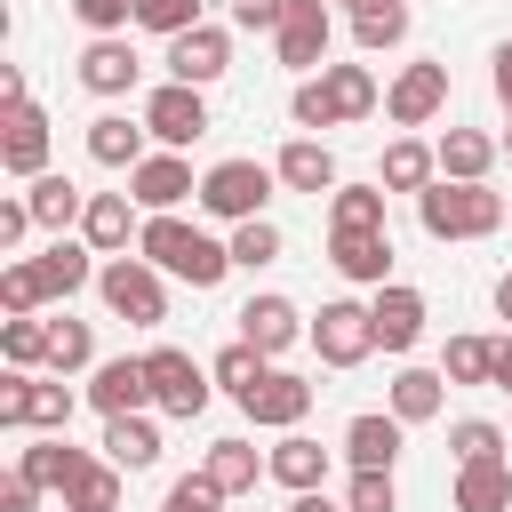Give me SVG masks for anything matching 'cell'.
Returning a JSON list of instances; mask_svg holds the SVG:
<instances>
[{"mask_svg":"<svg viewBox=\"0 0 512 512\" xmlns=\"http://www.w3.org/2000/svg\"><path fill=\"white\" fill-rule=\"evenodd\" d=\"M448 456H456V472H464V464H504V456H512V432L488 424V416H456V424H448Z\"/></svg>","mask_w":512,"mask_h":512,"instance_id":"cell-34","label":"cell"},{"mask_svg":"<svg viewBox=\"0 0 512 512\" xmlns=\"http://www.w3.org/2000/svg\"><path fill=\"white\" fill-rule=\"evenodd\" d=\"M432 152H440V176H448V184H488V168H496V152H504V144H496V136H480V128H448Z\"/></svg>","mask_w":512,"mask_h":512,"instance_id":"cell-26","label":"cell"},{"mask_svg":"<svg viewBox=\"0 0 512 512\" xmlns=\"http://www.w3.org/2000/svg\"><path fill=\"white\" fill-rule=\"evenodd\" d=\"M128 192H136L144 216H176L184 200H200V176H192L184 152H152L144 168H128Z\"/></svg>","mask_w":512,"mask_h":512,"instance_id":"cell-12","label":"cell"},{"mask_svg":"<svg viewBox=\"0 0 512 512\" xmlns=\"http://www.w3.org/2000/svg\"><path fill=\"white\" fill-rule=\"evenodd\" d=\"M160 512H224V488H216L208 472H184V480H168Z\"/></svg>","mask_w":512,"mask_h":512,"instance_id":"cell-49","label":"cell"},{"mask_svg":"<svg viewBox=\"0 0 512 512\" xmlns=\"http://www.w3.org/2000/svg\"><path fill=\"white\" fill-rule=\"evenodd\" d=\"M352 40H360V56L400 48V40H408V0H376V8H360V16H352Z\"/></svg>","mask_w":512,"mask_h":512,"instance_id":"cell-38","label":"cell"},{"mask_svg":"<svg viewBox=\"0 0 512 512\" xmlns=\"http://www.w3.org/2000/svg\"><path fill=\"white\" fill-rule=\"evenodd\" d=\"M88 464H96V456H88V448H72L64 432H40L32 448H16V472H24L32 488H48V496H72V488L88 480Z\"/></svg>","mask_w":512,"mask_h":512,"instance_id":"cell-15","label":"cell"},{"mask_svg":"<svg viewBox=\"0 0 512 512\" xmlns=\"http://www.w3.org/2000/svg\"><path fill=\"white\" fill-rule=\"evenodd\" d=\"M376 184H384V192H432V184H440V152H432L424 136H392Z\"/></svg>","mask_w":512,"mask_h":512,"instance_id":"cell-25","label":"cell"},{"mask_svg":"<svg viewBox=\"0 0 512 512\" xmlns=\"http://www.w3.org/2000/svg\"><path fill=\"white\" fill-rule=\"evenodd\" d=\"M384 184H336L328 192V232H384Z\"/></svg>","mask_w":512,"mask_h":512,"instance_id":"cell-33","label":"cell"},{"mask_svg":"<svg viewBox=\"0 0 512 512\" xmlns=\"http://www.w3.org/2000/svg\"><path fill=\"white\" fill-rule=\"evenodd\" d=\"M96 272H104V264H96V248H88V240H48V248H40V280H48V296H56V304H64V296H80V288H96Z\"/></svg>","mask_w":512,"mask_h":512,"instance_id":"cell-28","label":"cell"},{"mask_svg":"<svg viewBox=\"0 0 512 512\" xmlns=\"http://www.w3.org/2000/svg\"><path fill=\"white\" fill-rule=\"evenodd\" d=\"M40 496H48V488H32L24 472H8V480H0V512H40Z\"/></svg>","mask_w":512,"mask_h":512,"instance_id":"cell-52","label":"cell"},{"mask_svg":"<svg viewBox=\"0 0 512 512\" xmlns=\"http://www.w3.org/2000/svg\"><path fill=\"white\" fill-rule=\"evenodd\" d=\"M280 248H288V240H280V224H272V216H256V224H232V264H240V272L272 264Z\"/></svg>","mask_w":512,"mask_h":512,"instance_id":"cell-45","label":"cell"},{"mask_svg":"<svg viewBox=\"0 0 512 512\" xmlns=\"http://www.w3.org/2000/svg\"><path fill=\"white\" fill-rule=\"evenodd\" d=\"M72 16L88 24V40H120L136 24V0H72Z\"/></svg>","mask_w":512,"mask_h":512,"instance_id":"cell-48","label":"cell"},{"mask_svg":"<svg viewBox=\"0 0 512 512\" xmlns=\"http://www.w3.org/2000/svg\"><path fill=\"white\" fill-rule=\"evenodd\" d=\"M328 8H352V0H328Z\"/></svg>","mask_w":512,"mask_h":512,"instance_id":"cell-57","label":"cell"},{"mask_svg":"<svg viewBox=\"0 0 512 512\" xmlns=\"http://www.w3.org/2000/svg\"><path fill=\"white\" fill-rule=\"evenodd\" d=\"M384 112H392V128H424V120H440L448 112V64H400V80L384 88Z\"/></svg>","mask_w":512,"mask_h":512,"instance_id":"cell-11","label":"cell"},{"mask_svg":"<svg viewBox=\"0 0 512 512\" xmlns=\"http://www.w3.org/2000/svg\"><path fill=\"white\" fill-rule=\"evenodd\" d=\"M24 200H32V224H40V232H56V240L88 216V192H80L72 176H56V168H48L40 184H24Z\"/></svg>","mask_w":512,"mask_h":512,"instance_id":"cell-27","label":"cell"},{"mask_svg":"<svg viewBox=\"0 0 512 512\" xmlns=\"http://www.w3.org/2000/svg\"><path fill=\"white\" fill-rule=\"evenodd\" d=\"M136 80H144V64H136L128 32H120V40H88V48H80V88H88V96H128Z\"/></svg>","mask_w":512,"mask_h":512,"instance_id":"cell-22","label":"cell"},{"mask_svg":"<svg viewBox=\"0 0 512 512\" xmlns=\"http://www.w3.org/2000/svg\"><path fill=\"white\" fill-rule=\"evenodd\" d=\"M200 472H208L224 496H248V488L272 472V456H256L248 440H208V464H200Z\"/></svg>","mask_w":512,"mask_h":512,"instance_id":"cell-32","label":"cell"},{"mask_svg":"<svg viewBox=\"0 0 512 512\" xmlns=\"http://www.w3.org/2000/svg\"><path fill=\"white\" fill-rule=\"evenodd\" d=\"M144 136H152L144 120L96 112V120H88V160H96V168H144V160H152V152H144Z\"/></svg>","mask_w":512,"mask_h":512,"instance_id":"cell-24","label":"cell"},{"mask_svg":"<svg viewBox=\"0 0 512 512\" xmlns=\"http://www.w3.org/2000/svg\"><path fill=\"white\" fill-rule=\"evenodd\" d=\"M224 8L240 32H280V16H288V0H224Z\"/></svg>","mask_w":512,"mask_h":512,"instance_id":"cell-50","label":"cell"},{"mask_svg":"<svg viewBox=\"0 0 512 512\" xmlns=\"http://www.w3.org/2000/svg\"><path fill=\"white\" fill-rule=\"evenodd\" d=\"M208 376H216V384H224V392H232V400H248V392H256V384H264V376H272V360H264V352H256V344H224V352H216V360H208Z\"/></svg>","mask_w":512,"mask_h":512,"instance_id":"cell-41","label":"cell"},{"mask_svg":"<svg viewBox=\"0 0 512 512\" xmlns=\"http://www.w3.org/2000/svg\"><path fill=\"white\" fill-rule=\"evenodd\" d=\"M312 352H320L328 368H360V360L376 352V320H368V304H352V296L320 304V320H312Z\"/></svg>","mask_w":512,"mask_h":512,"instance_id":"cell-8","label":"cell"},{"mask_svg":"<svg viewBox=\"0 0 512 512\" xmlns=\"http://www.w3.org/2000/svg\"><path fill=\"white\" fill-rule=\"evenodd\" d=\"M288 512H344V504H336V496H328V488H312V496H296V504H288Z\"/></svg>","mask_w":512,"mask_h":512,"instance_id":"cell-55","label":"cell"},{"mask_svg":"<svg viewBox=\"0 0 512 512\" xmlns=\"http://www.w3.org/2000/svg\"><path fill=\"white\" fill-rule=\"evenodd\" d=\"M88 408L96 416H144L152 408V376H144V360H96L88 368Z\"/></svg>","mask_w":512,"mask_h":512,"instance_id":"cell-17","label":"cell"},{"mask_svg":"<svg viewBox=\"0 0 512 512\" xmlns=\"http://www.w3.org/2000/svg\"><path fill=\"white\" fill-rule=\"evenodd\" d=\"M0 168H8V176H24V184H40V176H48V112H40V104L0 112Z\"/></svg>","mask_w":512,"mask_h":512,"instance_id":"cell-19","label":"cell"},{"mask_svg":"<svg viewBox=\"0 0 512 512\" xmlns=\"http://www.w3.org/2000/svg\"><path fill=\"white\" fill-rule=\"evenodd\" d=\"M80 368H96V328L56 312L48 320V376H80Z\"/></svg>","mask_w":512,"mask_h":512,"instance_id":"cell-35","label":"cell"},{"mask_svg":"<svg viewBox=\"0 0 512 512\" xmlns=\"http://www.w3.org/2000/svg\"><path fill=\"white\" fill-rule=\"evenodd\" d=\"M368 320H376V352H416V336H424L432 304H424V288L392 280V288H376V296H368Z\"/></svg>","mask_w":512,"mask_h":512,"instance_id":"cell-14","label":"cell"},{"mask_svg":"<svg viewBox=\"0 0 512 512\" xmlns=\"http://www.w3.org/2000/svg\"><path fill=\"white\" fill-rule=\"evenodd\" d=\"M328 32H336V16H328V0H288V16H280V32H272V48H280V64L288 72H328Z\"/></svg>","mask_w":512,"mask_h":512,"instance_id":"cell-9","label":"cell"},{"mask_svg":"<svg viewBox=\"0 0 512 512\" xmlns=\"http://www.w3.org/2000/svg\"><path fill=\"white\" fill-rule=\"evenodd\" d=\"M64 512H120V464H112V456H96V464H88V480L64 496Z\"/></svg>","mask_w":512,"mask_h":512,"instance_id":"cell-44","label":"cell"},{"mask_svg":"<svg viewBox=\"0 0 512 512\" xmlns=\"http://www.w3.org/2000/svg\"><path fill=\"white\" fill-rule=\"evenodd\" d=\"M144 376H152V408L176 416V424H192V416L216 400V376H208L192 352H176V344H152V352H144Z\"/></svg>","mask_w":512,"mask_h":512,"instance_id":"cell-6","label":"cell"},{"mask_svg":"<svg viewBox=\"0 0 512 512\" xmlns=\"http://www.w3.org/2000/svg\"><path fill=\"white\" fill-rule=\"evenodd\" d=\"M40 304H56V296H48V280H40V256L0 264V312H8V320H32Z\"/></svg>","mask_w":512,"mask_h":512,"instance_id":"cell-37","label":"cell"},{"mask_svg":"<svg viewBox=\"0 0 512 512\" xmlns=\"http://www.w3.org/2000/svg\"><path fill=\"white\" fill-rule=\"evenodd\" d=\"M488 80H496V104L512 112V40H496V56H488Z\"/></svg>","mask_w":512,"mask_h":512,"instance_id":"cell-53","label":"cell"},{"mask_svg":"<svg viewBox=\"0 0 512 512\" xmlns=\"http://www.w3.org/2000/svg\"><path fill=\"white\" fill-rule=\"evenodd\" d=\"M272 168H280V184H288V192H312V200H320V192H336V184H344V176H336V152H328V144H320V136H288V144H280V160H272Z\"/></svg>","mask_w":512,"mask_h":512,"instance_id":"cell-23","label":"cell"},{"mask_svg":"<svg viewBox=\"0 0 512 512\" xmlns=\"http://www.w3.org/2000/svg\"><path fill=\"white\" fill-rule=\"evenodd\" d=\"M320 80H328V96H336V112H344V120H368V112L384 104V88H376V72H368V64H328Z\"/></svg>","mask_w":512,"mask_h":512,"instance_id":"cell-39","label":"cell"},{"mask_svg":"<svg viewBox=\"0 0 512 512\" xmlns=\"http://www.w3.org/2000/svg\"><path fill=\"white\" fill-rule=\"evenodd\" d=\"M488 384H496V392H512V336H496V368H488Z\"/></svg>","mask_w":512,"mask_h":512,"instance_id":"cell-54","label":"cell"},{"mask_svg":"<svg viewBox=\"0 0 512 512\" xmlns=\"http://www.w3.org/2000/svg\"><path fill=\"white\" fill-rule=\"evenodd\" d=\"M224 72H232V32H224V24H192L184 40H168V80L216 88Z\"/></svg>","mask_w":512,"mask_h":512,"instance_id":"cell-13","label":"cell"},{"mask_svg":"<svg viewBox=\"0 0 512 512\" xmlns=\"http://www.w3.org/2000/svg\"><path fill=\"white\" fill-rule=\"evenodd\" d=\"M504 200H512V192H504Z\"/></svg>","mask_w":512,"mask_h":512,"instance_id":"cell-59","label":"cell"},{"mask_svg":"<svg viewBox=\"0 0 512 512\" xmlns=\"http://www.w3.org/2000/svg\"><path fill=\"white\" fill-rule=\"evenodd\" d=\"M136 256L160 264V272L184 280V288H216V280L232 272V240H216V232H200V224H184V216H144Z\"/></svg>","mask_w":512,"mask_h":512,"instance_id":"cell-1","label":"cell"},{"mask_svg":"<svg viewBox=\"0 0 512 512\" xmlns=\"http://www.w3.org/2000/svg\"><path fill=\"white\" fill-rule=\"evenodd\" d=\"M456 512H512V464H464L456 472Z\"/></svg>","mask_w":512,"mask_h":512,"instance_id":"cell-36","label":"cell"},{"mask_svg":"<svg viewBox=\"0 0 512 512\" xmlns=\"http://www.w3.org/2000/svg\"><path fill=\"white\" fill-rule=\"evenodd\" d=\"M512 216V200L504 192H488V184H432V192H416V224H424V240H488L496 224Z\"/></svg>","mask_w":512,"mask_h":512,"instance_id":"cell-2","label":"cell"},{"mask_svg":"<svg viewBox=\"0 0 512 512\" xmlns=\"http://www.w3.org/2000/svg\"><path fill=\"white\" fill-rule=\"evenodd\" d=\"M312 400H320V384L312 376H296V368H272L248 400H240V416L248 424H264V432H296L304 416H312Z\"/></svg>","mask_w":512,"mask_h":512,"instance_id":"cell-10","label":"cell"},{"mask_svg":"<svg viewBox=\"0 0 512 512\" xmlns=\"http://www.w3.org/2000/svg\"><path fill=\"white\" fill-rule=\"evenodd\" d=\"M272 184H280V168H264V160H216L200 176V208L216 224H256L264 200H272Z\"/></svg>","mask_w":512,"mask_h":512,"instance_id":"cell-5","label":"cell"},{"mask_svg":"<svg viewBox=\"0 0 512 512\" xmlns=\"http://www.w3.org/2000/svg\"><path fill=\"white\" fill-rule=\"evenodd\" d=\"M384 408H392L400 424H432V416L448 408V376H440V368H400L392 392H384Z\"/></svg>","mask_w":512,"mask_h":512,"instance_id":"cell-29","label":"cell"},{"mask_svg":"<svg viewBox=\"0 0 512 512\" xmlns=\"http://www.w3.org/2000/svg\"><path fill=\"white\" fill-rule=\"evenodd\" d=\"M400 440H408V424H400L392 408H360V416L344 424V464H352V472H392V464H400Z\"/></svg>","mask_w":512,"mask_h":512,"instance_id":"cell-18","label":"cell"},{"mask_svg":"<svg viewBox=\"0 0 512 512\" xmlns=\"http://www.w3.org/2000/svg\"><path fill=\"white\" fill-rule=\"evenodd\" d=\"M496 320H512V272L496 280Z\"/></svg>","mask_w":512,"mask_h":512,"instance_id":"cell-56","label":"cell"},{"mask_svg":"<svg viewBox=\"0 0 512 512\" xmlns=\"http://www.w3.org/2000/svg\"><path fill=\"white\" fill-rule=\"evenodd\" d=\"M504 152H512V128H504Z\"/></svg>","mask_w":512,"mask_h":512,"instance_id":"cell-58","label":"cell"},{"mask_svg":"<svg viewBox=\"0 0 512 512\" xmlns=\"http://www.w3.org/2000/svg\"><path fill=\"white\" fill-rule=\"evenodd\" d=\"M24 232H32V200H24V192H8V200H0V256H8V248H24Z\"/></svg>","mask_w":512,"mask_h":512,"instance_id":"cell-51","label":"cell"},{"mask_svg":"<svg viewBox=\"0 0 512 512\" xmlns=\"http://www.w3.org/2000/svg\"><path fill=\"white\" fill-rule=\"evenodd\" d=\"M288 120L312 136V128H344V112H336V96H328V80L312 72V80H296V96H288Z\"/></svg>","mask_w":512,"mask_h":512,"instance_id":"cell-43","label":"cell"},{"mask_svg":"<svg viewBox=\"0 0 512 512\" xmlns=\"http://www.w3.org/2000/svg\"><path fill=\"white\" fill-rule=\"evenodd\" d=\"M136 24L160 32V40H184V32L208 24V16H200V0H136Z\"/></svg>","mask_w":512,"mask_h":512,"instance_id":"cell-46","label":"cell"},{"mask_svg":"<svg viewBox=\"0 0 512 512\" xmlns=\"http://www.w3.org/2000/svg\"><path fill=\"white\" fill-rule=\"evenodd\" d=\"M104 456H112L120 472L160 464V424H152V408H144V416H104Z\"/></svg>","mask_w":512,"mask_h":512,"instance_id":"cell-31","label":"cell"},{"mask_svg":"<svg viewBox=\"0 0 512 512\" xmlns=\"http://www.w3.org/2000/svg\"><path fill=\"white\" fill-rule=\"evenodd\" d=\"M272 480H280L288 496L328 488V448H320V440H304V432H280V448H272Z\"/></svg>","mask_w":512,"mask_h":512,"instance_id":"cell-30","label":"cell"},{"mask_svg":"<svg viewBox=\"0 0 512 512\" xmlns=\"http://www.w3.org/2000/svg\"><path fill=\"white\" fill-rule=\"evenodd\" d=\"M488 368H496V336H448V360H440L448 384H488Z\"/></svg>","mask_w":512,"mask_h":512,"instance_id":"cell-42","label":"cell"},{"mask_svg":"<svg viewBox=\"0 0 512 512\" xmlns=\"http://www.w3.org/2000/svg\"><path fill=\"white\" fill-rule=\"evenodd\" d=\"M0 360L16 368V376H40L48 368V320L32 312V320H0Z\"/></svg>","mask_w":512,"mask_h":512,"instance_id":"cell-40","label":"cell"},{"mask_svg":"<svg viewBox=\"0 0 512 512\" xmlns=\"http://www.w3.org/2000/svg\"><path fill=\"white\" fill-rule=\"evenodd\" d=\"M80 240L96 256H128V240H144V216H136V192H88V216H80Z\"/></svg>","mask_w":512,"mask_h":512,"instance_id":"cell-20","label":"cell"},{"mask_svg":"<svg viewBox=\"0 0 512 512\" xmlns=\"http://www.w3.org/2000/svg\"><path fill=\"white\" fill-rule=\"evenodd\" d=\"M344 512H400L392 472H352V480H344Z\"/></svg>","mask_w":512,"mask_h":512,"instance_id":"cell-47","label":"cell"},{"mask_svg":"<svg viewBox=\"0 0 512 512\" xmlns=\"http://www.w3.org/2000/svg\"><path fill=\"white\" fill-rule=\"evenodd\" d=\"M144 128L160 136V152H184L208 136V88H184V80H160L144 96Z\"/></svg>","mask_w":512,"mask_h":512,"instance_id":"cell-7","label":"cell"},{"mask_svg":"<svg viewBox=\"0 0 512 512\" xmlns=\"http://www.w3.org/2000/svg\"><path fill=\"white\" fill-rule=\"evenodd\" d=\"M296 336H312V320H304L288 296H272V288H264V296H248V304H240V344H256L264 360H280Z\"/></svg>","mask_w":512,"mask_h":512,"instance_id":"cell-16","label":"cell"},{"mask_svg":"<svg viewBox=\"0 0 512 512\" xmlns=\"http://www.w3.org/2000/svg\"><path fill=\"white\" fill-rule=\"evenodd\" d=\"M56 512H64V504H56Z\"/></svg>","mask_w":512,"mask_h":512,"instance_id":"cell-60","label":"cell"},{"mask_svg":"<svg viewBox=\"0 0 512 512\" xmlns=\"http://www.w3.org/2000/svg\"><path fill=\"white\" fill-rule=\"evenodd\" d=\"M72 384L64 376H0V432H72Z\"/></svg>","mask_w":512,"mask_h":512,"instance_id":"cell-4","label":"cell"},{"mask_svg":"<svg viewBox=\"0 0 512 512\" xmlns=\"http://www.w3.org/2000/svg\"><path fill=\"white\" fill-rule=\"evenodd\" d=\"M96 296H104V312L128 320V328H160V320H168V272L144 264V256H104Z\"/></svg>","mask_w":512,"mask_h":512,"instance_id":"cell-3","label":"cell"},{"mask_svg":"<svg viewBox=\"0 0 512 512\" xmlns=\"http://www.w3.org/2000/svg\"><path fill=\"white\" fill-rule=\"evenodd\" d=\"M328 264L352 288H392V232H328Z\"/></svg>","mask_w":512,"mask_h":512,"instance_id":"cell-21","label":"cell"}]
</instances>
